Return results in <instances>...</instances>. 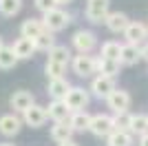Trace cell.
I'll list each match as a JSON object with an SVG mask.
<instances>
[{
  "instance_id": "cell-1",
  "label": "cell",
  "mask_w": 148,
  "mask_h": 146,
  "mask_svg": "<svg viewBox=\"0 0 148 146\" xmlns=\"http://www.w3.org/2000/svg\"><path fill=\"white\" fill-rule=\"evenodd\" d=\"M108 5L111 0H88L86 2V18L91 22H104L108 16Z\"/></svg>"
},
{
  "instance_id": "cell-2",
  "label": "cell",
  "mask_w": 148,
  "mask_h": 146,
  "mask_svg": "<svg viewBox=\"0 0 148 146\" xmlns=\"http://www.w3.org/2000/svg\"><path fill=\"white\" fill-rule=\"evenodd\" d=\"M44 29H49V31H60L64 29L69 24V13L66 11H62V9H51V11L44 13Z\"/></svg>"
},
{
  "instance_id": "cell-3",
  "label": "cell",
  "mask_w": 148,
  "mask_h": 146,
  "mask_svg": "<svg viewBox=\"0 0 148 146\" xmlns=\"http://www.w3.org/2000/svg\"><path fill=\"white\" fill-rule=\"evenodd\" d=\"M88 131H91L93 135H97V137H108V135L115 131V126H113V117H108V115H93Z\"/></svg>"
},
{
  "instance_id": "cell-4",
  "label": "cell",
  "mask_w": 148,
  "mask_h": 146,
  "mask_svg": "<svg viewBox=\"0 0 148 146\" xmlns=\"http://www.w3.org/2000/svg\"><path fill=\"white\" fill-rule=\"evenodd\" d=\"M73 71L82 78H86V75H93V73L97 71V60H93L88 53H80L73 58Z\"/></svg>"
},
{
  "instance_id": "cell-5",
  "label": "cell",
  "mask_w": 148,
  "mask_h": 146,
  "mask_svg": "<svg viewBox=\"0 0 148 146\" xmlns=\"http://www.w3.org/2000/svg\"><path fill=\"white\" fill-rule=\"evenodd\" d=\"M64 102L69 104L71 111H84L86 104H88V93L84 89H80V86H71V91L66 93Z\"/></svg>"
},
{
  "instance_id": "cell-6",
  "label": "cell",
  "mask_w": 148,
  "mask_h": 146,
  "mask_svg": "<svg viewBox=\"0 0 148 146\" xmlns=\"http://www.w3.org/2000/svg\"><path fill=\"white\" fill-rule=\"evenodd\" d=\"M47 117H49V113H47V109L44 106H38V104H31L29 109L25 111V124L27 126H42L44 122H47Z\"/></svg>"
},
{
  "instance_id": "cell-7",
  "label": "cell",
  "mask_w": 148,
  "mask_h": 146,
  "mask_svg": "<svg viewBox=\"0 0 148 146\" xmlns=\"http://www.w3.org/2000/svg\"><path fill=\"white\" fill-rule=\"evenodd\" d=\"M106 102H108V106H111L115 113H119V111H128V106H130V95H128V91L115 89L111 95L106 97Z\"/></svg>"
},
{
  "instance_id": "cell-8",
  "label": "cell",
  "mask_w": 148,
  "mask_h": 146,
  "mask_svg": "<svg viewBox=\"0 0 148 146\" xmlns=\"http://www.w3.org/2000/svg\"><path fill=\"white\" fill-rule=\"evenodd\" d=\"M91 91L97 97H108L115 91V82H113V78H108V75H97L91 84Z\"/></svg>"
},
{
  "instance_id": "cell-9",
  "label": "cell",
  "mask_w": 148,
  "mask_h": 146,
  "mask_svg": "<svg viewBox=\"0 0 148 146\" xmlns=\"http://www.w3.org/2000/svg\"><path fill=\"white\" fill-rule=\"evenodd\" d=\"M95 33H91V31H77L73 36V47L80 51V53H88V51H93V47H95Z\"/></svg>"
},
{
  "instance_id": "cell-10",
  "label": "cell",
  "mask_w": 148,
  "mask_h": 146,
  "mask_svg": "<svg viewBox=\"0 0 148 146\" xmlns=\"http://www.w3.org/2000/svg\"><path fill=\"white\" fill-rule=\"evenodd\" d=\"M13 53L18 55V60H27V58H31V55L36 53V42L31 40V38H18L16 42H13Z\"/></svg>"
},
{
  "instance_id": "cell-11",
  "label": "cell",
  "mask_w": 148,
  "mask_h": 146,
  "mask_svg": "<svg viewBox=\"0 0 148 146\" xmlns=\"http://www.w3.org/2000/svg\"><path fill=\"white\" fill-rule=\"evenodd\" d=\"M146 36H148V29H146V24H142V22H130L128 27H126V31H124V38H126L130 44L144 42Z\"/></svg>"
},
{
  "instance_id": "cell-12",
  "label": "cell",
  "mask_w": 148,
  "mask_h": 146,
  "mask_svg": "<svg viewBox=\"0 0 148 146\" xmlns=\"http://www.w3.org/2000/svg\"><path fill=\"white\" fill-rule=\"evenodd\" d=\"M106 27H108V31H113V33H119V31H126V27L130 24V20H128V16L126 13H119V11H115V13H108L106 16Z\"/></svg>"
},
{
  "instance_id": "cell-13",
  "label": "cell",
  "mask_w": 148,
  "mask_h": 146,
  "mask_svg": "<svg viewBox=\"0 0 148 146\" xmlns=\"http://www.w3.org/2000/svg\"><path fill=\"white\" fill-rule=\"evenodd\" d=\"M20 126H22V122H20L18 117L13 115V113H9V115H2V117H0V133L7 135V137L18 135V133H20Z\"/></svg>"
},
{
  "instance_id": "cell-14",
  "label": "cell",
  "mask_w": 148,
  "mask_h": 146,
  "mask_svg": "<svg viewBox=\"0 0 148 146\" xmlns=\"http://www.w3.org/2000/svg\"><path fill=\"white\" fill-rule=\"evenodd\" d=\"M49 117L56 122H66V117L71 115V109H69V104L64 102V100H53V102L49 104Z\"/></svg>"
},
{
  "instance_id": "cell-15",
  "label": "cell",
  "mask_w": 148,
  "mask_h": 146,
  "mask_svg": "<svg viewBox=\"0 0 148 146\" xmlns=\"http://www.w3.org/2000/svg\"><path fill=\"white\" fill-rule=\"evenodd\" d=\"M44 31V22H40V20H25L22 22V27H20V33H22V38H31V40H36L40 33Z\"/></svg>"
},
{
  "instance_id": "cell-16",
  "label": "cell",
  "mask_w": 148,
  "mask_h": 146,
  "mask_svg": "<svg viewBox=\"0 0 148 146\" xmlns=\"http://www.w3.org/2000/svg\"><path fill=\"white\" fill-rule=\"evenodd\" d=\"M69 91H71V84L64 78H58V80H51L49 82V95L53 100H64Z\"/></svg>"
},
{
  "instance_id": "cell-17",
  "label": "cell",
  "mask_w": 148,
  "mask_h": 146,
  "mask_svg": "<svg viewBox=\"0 0 148 146\" xmlns=\"http://www.w3.org/2000/svg\"><path fill=\"white\" fill-rule=\"evenodd\" d=\"M31 104H33V95H31L29 91H16V93L11 95V106H13V111L25 113Z\"/></svg>"
},
{
  "instance_id": "cell-18",
  "label": "cell",
  "mask_w": 148,
  "mask_h": 146,
  "mask_svg": "<svg viewBox=\"0 0 148 146\" xmlns=\"http://www.w3.org/2000/svg\"><path fill=\"white\" fill-rule=\"evenodd\" d=\"M71 135H73V126L69 124V122H56V126L51 128V137L62 144V142H69L71 140Z\"/></svg>"
},
{
  "instance_id": "cell-19",
  "label": "cell",
  "mask_w": 148,
  "mask_h": 146,
  "mask_svg": "<svg viewBox=\"0 0 148 146\" xmlns=\"http://www.w3.org/2000/svg\"><path fill=\"white\" fill-rule=\"evenodd\" d=\"M139 58H142V51L137 49V44H130V42L122 44V51H119V62L122 64H135Z\"/></svg>"
},
{
  "instance_id": "cell-20",
  "label": "cell",
  "mask_w": 148,
  "mask_h": 146,
  "mask_svg": "<svg viewBox=\"0 0 148 146\" xmlns=\"http://www.w3.org/2000/svg\"><path fill=\"white\" fill-rule=\"evenodd\" d=\"M119 60H111V58H99L97 60V71L99 75H108V78H115L119 73Z\"/></svg>"
},
{
  "instance_id": "cell-21",
  "label": "cell",
  "mask_w": 148,
  "mask_h": 146,
  "mask_svg": "<svg viewBox=\"0 0 148 146\" xmlns=\"http://www.w3.org/2000/svg\"><path fill=\"white\" fill-rule=\"evenodd\" d=\"M69 124L73 126V131H86L91 126V115L86 111H73V115L69 117Z\"/></svg>"
},
{
  "instance_id": "cell-22",
  "label": "cell",
  "mask_w": 148,
  "mask_h": 146,
  "mask_svg": "<svg viewBox=\"0 0 148 146\" xmlns=\"http://www.w3.org/2000/svg\"><path fill=\"white\" fill-rule=\"evenodd\" d=\"M106 142H108V146H133V137L128 131H113L106 137Z\"/></svg>"
},
{
  "instance_id": "cell-23",
  "label": "cell",
  "mask_w": 148,
  "mask_h": 146,
  "mask_svg": "<svg viewBox=\"0 0 148 146\" xmlns=\"http://www.w3.org/2000/svg\"><path fill=\"white\" fill-rule=\"evenodd\" d=\"M36 42V49L38 51H49V49H53L56 47V38H53V31H49V29H44L40 36L33 40Z\"/></svg>"
},
{
  "instance_id": "cell-24",
  "label": "cell",
  "mask_w": 148,
  "mask_h": 146,
  "mask_svg": "<svg viewBox=\"0 0 148 146\" xmlns=\"http://www.w3.org/2000/svg\"><path fill=\"white\" fill-rule=\"evenodd\" d=\"M69 58H71V53H69V49L62 47V44H56L53 49H49V60L51 62H58V64H64V67H66Z\"/></svg>"
},
{
  "instance_id": "cell-25",
  "label": "cell",
  "mask_w": 148,
  "mask_h": 146,
  "mask_svg": "<svg viewBox=\"0 0 148 146\" xmlns=\"http://www.w3.org/2000/svg\"><path fill=\"white\" fill-rule=\"evenodd\" d=\"M18 64V55L13 53L11 47H2L0 49V69H13Z\"/></svg>"
},
{
  "instance_id": "cell-26",
  "label": "cell",
  "mask_w": 148,
  "mask_h": 146,
  "mask_svg": "<svg viewBox=\"0 0 148 146\" xmlns=\"http://www.w3.org/2000/svg\"><path fill=\"white\" fill-rule=\"evenodd\" d=\"M130 122H133V115L128 111H119L113 117V126H115V131H130Z\"/></svg>"
},
{
  "instance_id": "cell-27",
  "label": "cell",
  "mask_w": 148,
  "mask_h": 146,
  "mask_svg": "<svg viewBox=\"0 0 148 146\" xmlns=\"http://www.w3.org/2000/svg\"><path fill=\"white\" fill-rule=\"evenodd\" d=\"M22 9V0H0V13L2 16H16Z\"/></svg>"
},
{
  "instance_id": "cell-28",
  "label": "cell",
  "mask_w": 148,
  "mask_h": 146,
  "mask_svg": "<svg viewBox=\"0 0 148 146\" xmlns=\"http://www.w3.org/2000/svg\"><path fill=\"white\" fill-rule=\"evenodd\" d=\"M130 131L137 135H144L148 133V115H133V122H130Z\"/></svg>"
},
{
  "instance_id": "cell-29",
  "label": "cell",
  "mask_w": 148,
  "mask_h": 146,
  "mask_svg": "<svg viewBox=\"0 0 148 146\" xmlns=\"http://www.w3.org/2000/svg\"><path fill=\"white\" fill-rule=\"evenodd\" d=\"M119 51H122V44L119 42H104L102 44V58H111V60H119Z\"/></svg>"
},
{
  "instance_id": "cell-30",
  "label": "cell",
  "mask_w": 148,
  "mask_h": 146,
  "mask_svg": "<svg viewBox=\"0 0 148 146\" xmlns=\"http://www.w3.org/2000/svg\"><path fill=\"white\" fill-rule=\"evenodd\" d=\"M47 75H49L51 80H58V78H62V73H64V64H58V62H47Z\"/></svg>"
},
{
  "instance_id": "cell-31",
  "label": "cell",
  "mask_w": 148,
  "mask_h": 146,
  "mask_svg": "<svg viewBox=\"0 0 148 146\" xmlns=\"http://www.w3.org/2000/svg\"><path fill=\"white\" fill-rule=\"evenodd\" d=\"M56 0H36V7L40 9L42 13H47V11H51V9H56Z\"/></svg>"
},
{
  "instance_id": "cell-32",
  "label": "cell",
  "mask_w": 148,
  "mask_h": 146,
  "mask_svg": "<svg viewBox=\"0 0 148 146\" xmlns=\"http://www.w3.org/2000/svg\"><path fill=\"white\" fill-rule=\"evenodd\" d=\"M139 146H148V133H144L142 137H139Z\"/></svg>"
},
{
  "instance_id": "cell-33",
  "label": "cell",
  "mask_w": 148,
  "mask_h": 146,
  "mask_svg": "<svg viewBox=\"0 0 148 146\" xmlns=\"http://www.w3.org/2000/svg\"><path fill=\"white\" fill-rule=\"evenodd\" d=\"M139 51H142V58H146V60H148V44H144Z\"/></svg>"
},
{
  "instance_id": "cell-34",
  "label": "cell",
  "mask_w": 148,
  "mask_h": 146,
  "mask_svg": "<svg viewBox=\"0 0 148 146\" xmlns=\"http://www.w3.org/2000/svg\"><path fill=\"white\" fill-rule=\"evenodd\" d=\"M58 146H77L73 140H69V142H62V144H58Z\"/></svg>"
},
{
  "instance_id": "cell-35",
  "label": "cell",
  "mask_w": 148,
  "mask_h": 146,
  "mask_svg": "<svg viewBox=\"0 0 148 146\" xmlns=\"http://www.w3.org/2000/svg\"><path fill=\"white\" fill-rule=\"evenodd\" d=\"M58 5H66V2H71V0H56Z\"/></svg>"
},
{
  "instance_id": "cell-36",
  "label": "cell",
  "mask_w": 148,
  "mask_h": 146,
  "mask_svg": "<svg viewBox=\"0 0 148 146\" xmlns=\"http://www.w3.org/2000/svg\"><path fill=\"white\" fill-rule=\"evenodd\" d=\"M2 47H5V44H2V38H0V49H2Z\"/></svg>"
},
{
  "instance_id": "cell-37",
  "label": "cell",
  "mask_w": 148,
  "mask_h": 146,
  "mask_svg": "<svg viewBox=\"0 0 148 146\" xmlns=\"http://www.w3.org/2000/svg\"><path fill=\"white\" fill-rule=\"evenodd\" d=\"M0 146H13V144H0Z\"/></svg>"
}]
</instances>
